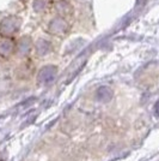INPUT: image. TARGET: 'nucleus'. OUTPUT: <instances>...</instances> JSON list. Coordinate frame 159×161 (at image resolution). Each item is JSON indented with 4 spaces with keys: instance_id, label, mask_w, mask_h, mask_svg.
<instances>
[{
    "instance_id": "f257e3e1",
    "label": "nucleus",
    "mask_w": 159,
    "mask_h": 161,
    "mask_svg": "<svg viewBox=\"0 0 159 161\" xmlns=\"http://www.w3.org/2000/svg\"><path fill=\"white\" fill-rule=\"evenodd\" d=\"M56 75V69L54 66H47L44 67L38 75V80L42 84H49L50 82H53Z\"/></svg>"
},
{
    "instance_id": "f03ea898",
    "label": "nucleus",
    "mask_w": 159,
    "mask_h": 161,
    "mask_svg": "<svg viewBox=\"0 0 159 161\" xmlns=\"http://www.w3.org/2000/svg\"><path fill=\"white\" fill-rule=\"evenodd\" d=\"M96 99L102 102H109L113 99V90L109 87H100L96 92Z\"/></svg>"
},
{
    "instance_id": "7ed1b4c3",
    "label": "nucleus",
    "mask_w": 159,
    "mask_h": 161,
    "mask_svg": "<svg viewBox=\"0 0 159 161\" xmlns=\"http://www.w3.org/2000/svg\"><path fill=\"white\" fill-rule=\"evenodd\" d=\"M12 43L10 42V41H3V42H0V54L1 55H4V57H6L8 54L12 52Z\"/></svg>"
},
{
    "instance_id": "20e7f679",
    "label": "nucleus",
    "mask_w": 159,
    "mask_h": 161,
    "mask_svg": "<svg viewBox=\"0 0 159 161\" xmlns=\"http://www.w3.org/2000/svg\"><path fill=\"white\" fill-rule=\"evenodd\" d=\"M154 113L157 117H159V100L157 101V103H156V106H154Z\"/></svg>"
}]
</instances>
